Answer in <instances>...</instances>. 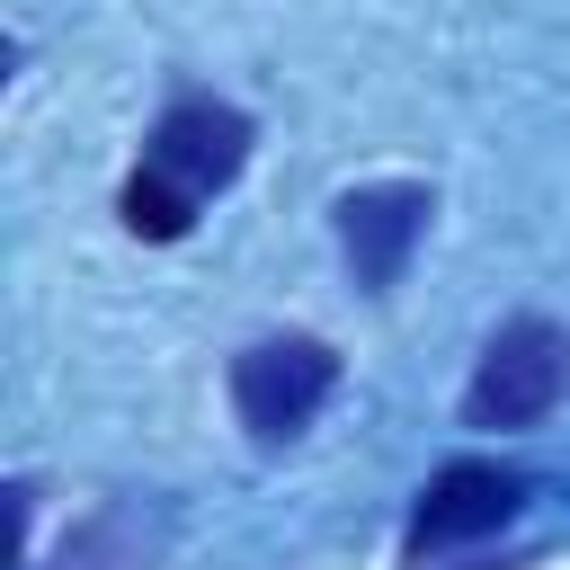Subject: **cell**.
Segmentation results:
<instances>
[{"mask_svg": "<svg viewBox=\"0 0 570 570\" xmlns=\"http://www.w3.org/2000/svg\"><path fill=\"white\" fill-rule=\"evenodd\" d=\"M428 214H436V196H428V187H410V178L356 187V196L338 205V249H347L356 285H374V294H383V285H401V267H410V249H419Z\"/></svg>", "mask_w": 570, "mask_h": 570, "instance_id": "obj_4", "label": "cell"}, {"mask_svg": "<svg viewBox=\"0 0 570 570\" xmlns=\"http://www.w3.org/2000/svg\"><path fill=\"white\" fill-rule=\"evenodd\" d=\"M142 561H151V543H142L134 508H107V517H89V525L62 543L53 570H142Z\"/></svg>", "mask_w": 570, "mask_h": 570, "instance_id": "obj_7", "label": "cell"}, {"mask_svg": "<svg viewBox=\"0 0 570 570\" xmlns=\"http://www.w3.org/2000/svg\"><path fill=\"white\" fill-rule=\"evenodd\" d=\"M561 392H570V330H552V321L525 312V321H508L481 347V365L463 383V419L472 428H534Z\"/></svg>", "mask_w": 570, "mask_h": 570, "instance_id": "obj_1", "label": "cell"}, {"mask_svg": "<svg viewBox=\"0 0 570 570\" xmlns=\"http://www.w3.org/2000/svg\"><path fill=\"white\" fill-rule=\"evenodd\" d=\"M160 178H178L196 205L214 196V187H232L240 178V160H249V116L240 107H223V98H178L160 125H151V151H142Z\"/></svg>", "mask_w": 570, "mask_h": 570, "instance_id": "obj_3", "label": "cell"}, {"mask_svg": "<svg viewBox=\"0 0 570 570\" xmlns=\"http://www.w3.org/2000/svg\"><path fill=\"white\" fill-rule=\"evenodd\" d=\"M116 214H125V232H142V240H178L187 223H196V196L178 187V178H160L151 160L125 178V196H116Z\"/></svg>", "mask_w": 570, "mask_h": 570, "instance_id": "obj_6", "label": "cell"}, {"mask_svg": "<svg viewBox=\"0 0 570 570\" xmlns=\"http://www.w3.org/2000/svg\"><path fill=\"white\" fill-rule=\"evenodd\" d=\"M517 517V472L499 463H445L419 508H410V552H436V543H463V534H490Z\"/></svg>", "mask_w": 570, "mask_h": 570, "instance_id": "obj_5", "label": "cell"}, {"mask_svg": "<svg viewBox=\"0 0 570 570\" xmlns=\"http://www.w3.org/2000/svg\"><path fill=\"white\" fill-rule=\"evenodd\" d=\"M330 383H338V356L321 338H303V330L294 338H258L232 365V410H240V428L258 445H285V436L312 428V410L330 401Z\"/></svg>", "mask_w": 570, "mask_h": 570, "instance_id": "obj_2", "label": "cell"}]
</instances>
